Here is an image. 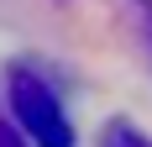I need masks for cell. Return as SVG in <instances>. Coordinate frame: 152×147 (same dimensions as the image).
I'll use <instances>...</instances> for the list:
<instances>
[{
  "mask_svg": "<svg viewBox=\"0 0 152 147\" xmlns=\"http://www.w3.org/2000/svg\"><path fill=\"white\" fill-rule=\"evenodd\" d=\"M5 100H11V121L21 126V137L31 147H74L79 142L74 121H68V105H63L58 84L42 68L11 63L5 68Z\"/></svg>",
  "mask_w": 152,
  "mask_h": 147,
  "instance_id": "6da1fadb",
  "label": "cell"
},
{
  "mask_svg": "<svg viewBox=\"0 0 152 147\" xmlns=\"http://www.w3.org/2000/svg\"><path fill=\"white\" fill-rule=\"evenodd\" d=\"M100 147H152V137L142 132L137 121L115 116V121H105V132H100Z\"/></svg>",
  "mask_w": 152,
  "mask_h": 147,
  "instance_id": "7a4b0ae2",
  "label": "cell"
},
{
  "mask_svg": "<svg viewBox=\"0 0 152 147\" xmlns=\"http://www.w3.org/2000/svg\"><path fill=\"white\" fill-rule=\"evenodd\" d=\"M0 147H31L26 137H21V126H16L11 116H0Z\"/></svg>",
  "mask_w": 152,
  "mask_h": 147,
  "instance_id": "3957f363",
  "label": "cell"
},
{
  "mask_svg": "<svg viewBox=\"0 0 152 147\" xmlns=\"http://www.w3.org/2000/svg\"><path fill=\"white\" fill-rule=\"evenodd\" d=\"M142 5V16H147V37H152V0H137Z\"/></svg>",
  "mask_w": 152,
  "mask_h": 147,
  "instance_id": "277c9868",
  "label": "cell"
}]
</instances>
